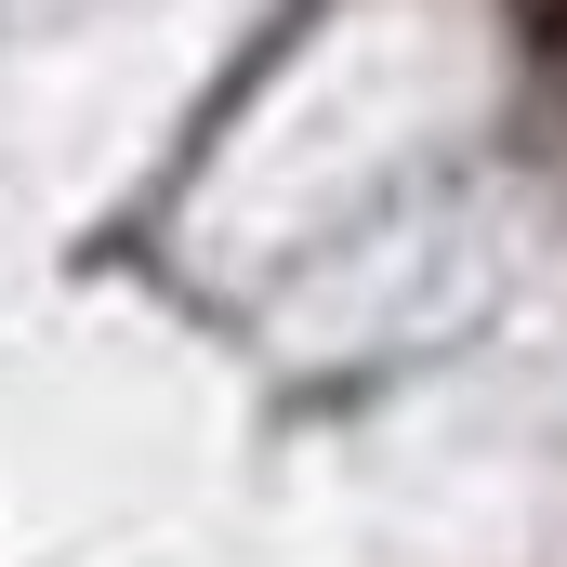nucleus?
Masks as SVG:
<instances>
[{
    "instance_id": "f257e3e1",
    "label": "nucleus",
    "mask_w": 567,
    "mask_h": 567,
    "mask_svg": "<svg viewBox=\"0 0 567 567\" xmlns=\"http://www.w3.org/2000/svg\"><path fill=\"white\" fill-rule=\"evenodd\" d=\"M528 53H542V66L567 80V0H528Z\"/></svg>"
}]
</instances>
